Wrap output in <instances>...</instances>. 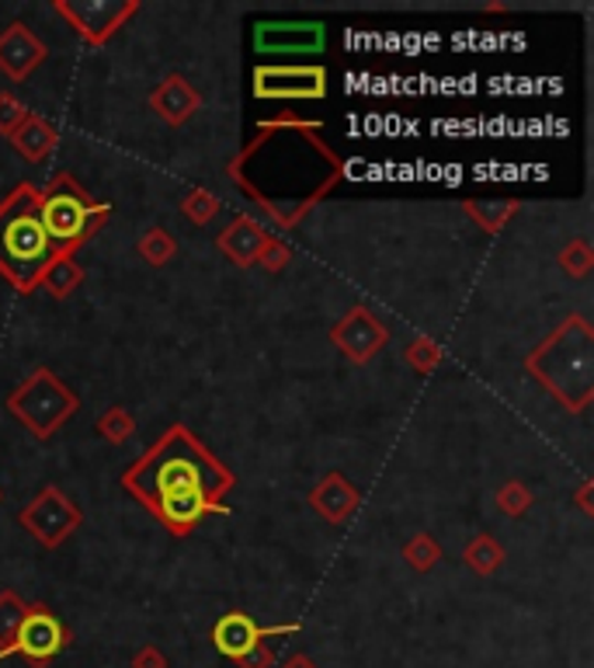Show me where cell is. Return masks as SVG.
Here are the masks:
<instances>
[{
    "instance_id": "26",
    "label": "cell",
    "mask_w": 594,
    "mask_h": 668,
    "mask_svg": "<svg viewBox=\"0 0 594 668\" xmlns=\"http://www.w3.org/2000/svg\"><path fill=\"white\" fill-rule=\"evenodd\" d=\"M139 250H143V258L150 265H164L167 258L175 255V241L167 237L164 230H150V234L139 241Z\"/></svg>"
},
{
    "instance_id": "7",
    "label": "cell",
    "mask_w": 594,
    "mask_h": 668,
    "mask_svg": "<svg viewBox=\"0 0 594 668\" xmlns=\"http://www.w3.org/2000/svg\"><path fill=\"white\" fill-rule=\"evenodd\" d=\"M70 647V631L59 623V616L49 605H29L25 620H21L18 634L0 647V661L21 655L29 665L46 668L56 655H63Z\"/></svg>"
},
{
    "instance_id": "5",
    "label": "cell",
    "mask_w": 594,
    "mask_h": 668,
    "mask_svg": "<svg viewBox=\"0 0 594 668\" xmlns=\"http://www.w3.org/2000/svg\"><path fill=\"white\" fill-rule=\"evenodd\" d=\"M109 216H112V205L91 202L88 192H83L70 175H56L38 192V223L63 255H74Z\"/></svg>"
},
{
    "instance_id": "34",
    "label": "cell",
    "mask_w": 594,
    "mask_h": 668,
    "mask_svg": "<svg viewBox=\"0 0 594 668\" xmlns=\"http://www.w3.org/2000/svg\"><path fill=\"white\" fill-rule=\"evenodd\" d=\"M279 668H321V665H316L310 655H292V658H285Z\"/></svg>"
},
{
    "instance_id": "35",
    "label": "cell",
    "mask_w": 594,
    "mask_h": 668,
    "mask_svg": "<svg viewBox=\"0 0 594 668\" xmlns=\"http://www.w3.org/2000/svg\"><path fill=\"white\" fill-rule=\"evenodd\" d=\"M0 498H4V494H0Z\"/></svg>"
},
{
    "instance_id": "12",
    "label": "cell",
    "mask_w": 594,
    "mask_h": 668,
    "mask_svg": "<svg viewBox=\"0 0 594 668\" xmlns=\"http://www.w3.org/2000/svg\"><path fill=\"white\" fill-rule=\"evenodd\" d=\"M300 631V623H282V626H261L250 613L244 610H229L216 620L212 626V644H216V652L229 661H240L250 647L265 644L268 637H282V634H295Z\"/></svg>"
},
{
    "instance_id": "20",
    "label": "cell",
    "mask_w": 594,
    "mask_h": 668,
    "mask_svg": "<svg viewBox=\"0 0 594 668\" xmlns=\"http://www.w3.org/2000/svg\"><path fill=\"white\" fill-rule=\"evenodd\" d=\"M466 564L477 571V575H494L501 564H504V550H501V543L494 536H477L470 547H466Z\"/></svg>"
},
{
    "instance_id": "27",
    "label": "cell",
    "mask_w": 594,
    "mask_h": 668,
    "mask_svg": "<svg viewBox=\"0 0 594 668\" xmlns=\"http://www.w3.org/2000/svg\"><path fill=\"white\" fill-rule=\"evenodd\" d=\"M591 247H587V241H574L570 247H563V255H560V265L570 271V276L574 279H584L587 271H591Z\"/></svg>"
},
{
    "instance_id": "21",
    "label": "cell",
    "mask_w": 594,
    "mask_h": 668,
    "mask_svg": "<svg viewBox=\"0 0 594 668\" xmlns=\"http://www.w3.org/2000/svg\"><path fill=\"white\" fill-rule=\"evenodd\" d=\"M25 610H29V605L18 592H11V589L0 592V647H4L18 634L21 620H25Z\"/></svg>"
},
{
    "instance_id": "24",
    "label": "cell",
    "mask_w": 594,
    "mask_h": 668,
    "mask_svg": "<svg viewBox=\"0 0 594 668\" xmlns=\"http://www.w3.org/2000/svg\"><path fill=\"white\" fill-rule=\"evenodd\" d=\"M466 209H470V213L480 220V226H486V230H501L504 223H507V216H512L515 213V202H470V205H466Z\"/></svg>"
},
{
    "instance_id": "1",
    "label": "cell",
    "mask_w": 594,
    "mask_h": 668,
    "mask_svg": "<svg viewBox=\"0 0 594 668\" xmlns=\"http://www.w3.org/2000/svg\"><path fill=\"white\" fill-rule=\"evenodd\" d=\"M345 178V160L324 143L321 122L274 119L261 122L237 160L229 181L282 230L300 220Z\"/></svg>"
},
{
    "instance_id": "17",
    "label": "cell",
    "mask_w": 594,
    "mask_h": 668,
    "mask_svg": "<svg viewBox=\"0 0 594 668\" xmlns=\"http://www.w3.org/2000/svg\"><path fill=\"white\" fill-rule=\"evenodd\" d=\"M268 237V230L258 223V220H250V216H233V223L223 230V234L216 237L220 250L233 261V265H258V255H261V244Z\"/></svg>"
},
{
    "instance_id": "25",
    "label": "cell",
    "mask_w": 594,
    "mask_h": 668,
    "mask_svg": "<svg viewBox=\"0 0 594 668\" xmlns=\"http://www.w3.org/2000/svg\"><path fill=\"white\" fill-rule=\"evenodd\" d=\"M528 505H533V491H528L525 485H518V480H512V485H504L497 491V509L504 515H522Z\"/></svg>"
},
{
    "instance_id": "16",
    "label": "cell",
    "mask_w": 594,
    "mask_h": 668,
    "mask_svg": "<svg viewBox=\"0 0 594 668\" xmlns=\"http://www.w3.org/2000/svg\"><path fill=\"white\" fill-rule=\"evenodd\" d=\"M202 104V94L188 84L184 77H167L160 88L150 94V109L167 122V125H184L188 119H192L199 112Z\"/></svg>"
},
{
    "instance_id": "22",
    "label": "cell",
    "mask_w": 594,
    "mask_h": 668,
    "mask_svg": "<svg viewBox=\"0 0 594 668\" xmlns=\"http://www.w3.org/2000/svg\"><path fill=\"white\" fill-rule=\"evenodd\" d=\"M98 432L109 438V443H115V446H122L125 438H133V432H136V417L130 414V411H122V408H112V411H104L101 417H98Z\"/></svg>"
},
{
    "instance_id": "9",
    "label": "cell",
    "mask_w": 594,
    "mask_h": 668,
    "mask_svg": "<svg viewBox=\"0 0 594 668\" xmlns=\"http://www.w3.org/2000/svg\"><path fill=\"white\" fill-rule=\"evenodd\" d=\"M21 526L29 530L32 539H38L42 547H59L63 539H67L74 530H80V509L74 501L63 494L59 488H42L25 509H21Z\"/></svg>"
},
{
    "instance_id": "19",
    "label": "cell",
    "mask_w": 594,
    "mask_h": 668,
    "mask_svg": "<svg viewBox=\"0 0 594 668\" xmlns=\"http://www.w3.org/2000/svg\"><path fill=\"white\" fill-rule=\"evenodd\" d=\"M83 279V268L74 261V255H59L49 268H46V276H42L38 286H46L56 300H63L67 292H74Z\"/></svg>"
},
{
    "instance_id": "33",
    "label": "cell",
    "mask_w": 594,
    "mask_h": 668,
    "mask_svg": "<svg viewBox=\"0 0 594 668\" xmlns=\"http://www.w3.org/2000/svg\"><path fill=\"white\" fill-rule=\"evenodd\" d=\"M133 668H167V658H164V652L157 644H146L133 655Z\"/></svg>"
},
{
    "instance_id": "15",
    "label": "cell",
    "mask_w": 594,
    "mask_h": 668,
    "mask_svg": "<svg viewBox=\"0 0 594 668\" xmlns=\"http://www.w3.org/2000/svg\"><path fill=\"white\" fill-rule=\"evenodd\" d=\"M310 505L321 512L327 522H334V526H345V522L355 515V509L362 505V494H358V488L345 474L334 470L310 491Z\"/></svg>"
},
{
    "instance_id": "10",
    "label": "cell",
    "mask_w": 594,
    "mask_h": 668,
    "mask_svg": "<svg viewBox=\"0 0 594 668\" xmlns=\"http://www.w3.org/2000/svg\"><path fill=\"white\" fill-rule=\"evenodd\" d=\"M53 11L67 18L83 42L104 46L139 11V4L136 0H56Z\"/></svg>"
},
{
    "instance_id": "31",
    "label": "cell",
    "mask_w": 594,
    "mask_h": 668,
    "mask_svg": "<svg viewBox=\"0 0 594 668\" xmlns=\"http://www.w3.org/2000/svg\"><path fill=\"white\" fill-rule=\"evenodd\" d=\"M258 261L268 268V271H279L285 261H289V247L279 241V237H265V244H261V255H258Z\"/></svg>"
},
{
    "instance_id": "29",
    "label": "cell",
    "mask_w": 594,
    "mask_h": 668,
    "mask_svg": "<svg viewBox=\"0 0 594 668\" xmlns=\"http://www.w3.org/2000/svg\"><path fill=\"white\" fill-rule=\"evenodd\" d=\"M181 209H184V216H192L195 223H209L223 209V202L216 196H209V192H195V196L184 199Z\"/></svg>"
},
{
    "instance_id": "4",
    "label": "cell",
    "mask_w": 594,
    "mask_h": 668,
    "mask_svg": "<svg viewBox=\"0 0 594 668\" xmlns=\"http://www.w3.org/2000/svg\"><path fill=\"white\" fill-rule=\"evenodd\" d=\"M591 324L584 318H570L528 355V372L570 411H581L591 401Z\"/></svg>"
},
{
    "instance_id": "2",
    "label": "cell",
    "mask_w": 594,
    "mask_h": 668,
    "mask_svg": "<svg viewBox=\"0 0 594 668\" xmlns=\"http://www.w3.org/2000/svg\"><path fill=\"white\" fill-rule=\"evenodd\" d=\"M122 485L175 536H188L205 515H229L223 498L237 477L184 425H175L122 474Z\"/></svg>"
},
{
    "instance_id": "30",
    "label": "cell",
    "mask_w": 594,
    "mask_h": 668,
    "mask_svg": "<svg viewBox=\"0 0 594 668\" xmlns=\"http://www.w3.org/2000/svg\"><path fill=\"white\" fill-rule=\"evenodd\" d=\"M407 363H414L417 372H428L441 363V348L428 338H417L411 348H407Z\"/></svg>"
},
{
    "instance_id": "14",
    "label": "cell",
    "mask_w": 594,
    "mask_h": 668,
    "mask_svg": "<svg viewBox=\"0 0 594 668\" xmlns=\"http://www.w3.org/2000/svg\"><path fill=\"white\" fill-rule=\"evenodd\" d=\"M46 63V46L32 35L25 21H11V25L0 32V74L11 77L14 84L29 80L35 67Z\"/></svg>"
},
{
    "instance_id": "23",
    "label": "cell",
    "mask_w": 594,
    "mask_h": 668,
    "mask_svg": "<svg viewBox=\"0 0 594 668\" xmlns=\"http://www.w3.org/2000/svg\"><path fill=\"white\" fill-rule=\"evenodd\" d=\"M403 557H407V564L414 571H432L438 564V557H441V547L428 533H417L407 547H403Z\"/></svg>"
},
{
    "instance_id": "32",
    "label": "cell",
    "mask_w": 594,
    "mask_h": 668,
    "mask_svg": "<svg viewBox=\"0 0 594 668\" xmlns=\"http://www.w3.org/2000/svg\"><path fill=\"white\" fill-rule=\"evenodd\" d=\"M237 665L240 668H274V652L268 644H258V647H250V652Z\"/></svg>"
},
{
    "instance_id": "3",
    "label": "cell",
    "mask_w": 594,
    "mask_h": 668,
    "mask_svg": "<svg viewBox=\"0 0 594 668\" xmlns=\"http://www.w3.org/2000/svg\"><path fill=\"white\" fill-rule=\"evenodd\" d=\"M59 255L38 223V188L32 181L14 185L0 202V276L18 292H32Z\"/></svg>"
},
{
    "instance_id": "8",
    "label": "cell",
    "mask_w": 594,
    "mask_h": 668,
    "mask_svg": "<svg viewBox=\"0 0 594 668\" xmlns=\"http://www.w3.org/2000/svg\"><path fill=\"white\" fill-rule=\"evenodd\" d=\"M254 94L261 101H321L327 98V70L316 63H268L254 70Z\"/></svg>"
},
{
    "instance_id": "11",
    "label": "cell",
    "mask_w": 594,
    "mask_h": 668,
    "mask_svg": "<svg viewBox=\"0 0 594 668\" xmlns=\"http://www.w3.org/2000/svg\"><path fill=\"white\" fill-rule=\"evenodd\" d=\"M327 46L324 21H258L254 25V49L265 56H313Z\"/></svg>"
},
{
    "instance_id": "28",
    "label": "cell",
    "mask_w": 594,
    "mask_h": 668,
    "mask_svg": "<svg viewBox=\"0 0 594 668\" xmlns=\"http://www.w3.org/2000/svg\"><path fill=\"white\" fill-rule=\"evenodd\" d=\"M25 115H29V109H25V104H21L18 98H11L8 91L0 94V136L11 140L18 125L25 122Z\"/></svg>"
},
{
    "instance_id": "6",
    "label": "cell",
    "mask_w": 594,
    "mask_h": 668,
    "mask_svg": "<svg viewBox=\"0 0 594 668\" xmlns=\"http://www.w3.org/2000/svg\"><path fill=\"white\" fill-rule=\"evenodd\" d=\"M8 411L32 435L49 438L63 422H70L80 411V397L63 383L53 369L38 366L35 372H29V380L8 397Z\"/></svg>"
},
{
    "instance_id": "13",
    "label": "cell",
    "mask_w": 594,
    "mask_h": 668,
    "mask_svg": "<svg viewBox=\"0 0 594 668\" xmlns=\"http://www.w3.org/2000/svg\"><path fill=\"white\" fill-rule=\"evenodd\" d=\"M330 338L355 366H366L376 352H383V345L390 342V331L366 307H355L341 324H334Z\"/></svg>"
},
{
    "instance_id": "18",
    "label": "cell",
    "mask_w": 594,
    "mask_h": 668,
    "mask_svg": "<svg viewBox=\"0 0 594 668\" xmlns=\"http://www.w3.org/2000/svg\"><path fill=\"white\" fill-rule=\"evenodd\" d=\"M56 140H59L56 125L46 122L42 115H32V112L25 115V122H21L18 130H14V136H11L14 151H21L29 160H46L49 151L56 146Z\"/></svg>"
}]
</instances>
